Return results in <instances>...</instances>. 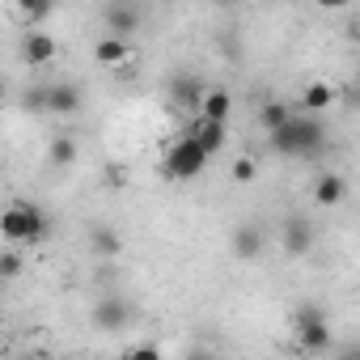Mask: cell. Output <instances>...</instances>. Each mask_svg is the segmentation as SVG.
Here are the masks:
<instances>
[{
	"label": "cell",
	"mask_w": 360,
	"mask_h": 360,
	"mask_svg": "<svg viewBox=\"0 0 360 360\" xmlns=\"http://www.w3.org/2000/svg\"><path fill=\"white\" fill-rule=\"evenodd\" d=\"M263 250V229L259 225H238L233 229V255L238 259H255Z\"/></svg>",
	"instance_id": "e0dca14e"
},
{
	"label": "cell",
	"mask_w": 360,
	"mask_h": 360,
	"mask_svg": "<svg viewBox=\"0 0 360 360\" xmlns=\"http://www.w3.org/2000/svg\"><path fill=\"white\" fill-rule=\"evenodd\" d=\"M22 360H43V356H22Z\"/></svg>",
	"instance_id": "d4e9b609"
},
{
	"label": "cell",
	"mask_w": 360,
	"mask_h": 360,
	"mask_svg": "<svg viewBox=\"0 0 360 360\" xmlns=\"http://www.w3.org/2000/svg\"><path fill=\"white\" fill-rule=\"evenodd\" d=\"M127 318H131V309H127L123 301H115V297H106V301L94 305V322H98L102 330H123Z\"/></svg>",
	"instance_id": "5bb4252c"
},
{
	"label": "cell",
	"mask_w": 360,
	"mask_h": 360,
	"mask_svg": "<svg viewBox=\"0 0 360 360\" xmlns=\"http://www.w3.org/2000/svg\"><path fill=\"white\" fill-rule=\"evenodd\" d=\"M195 360H212V356H195Z\"/></svg>",
	"instance_id": "4316f807"
},
{
	"label": "cell",
	"mask_w": 360,
	"mask_h": 360,
	"mask_svg": "<svg viewBox=\"0 0 360 360\" xmlns=\"http://www.w3.org/2000/svg\"><path fill=\"white\" fill-rule=\"evenodd\" d=\"M356 39H360V18H356Z\"/></svg>",
	"instance_id": "484cf974"
},
{
	"label": "cell",
	"mask_w": 360,
	"mask_h": 360,
	"mask_svg": "<svg viewBox=\"0 0 360 360\" xmlns=\"http://www.w3.org/2000/svg\"><path fill=\"white\" fill-rule=\"evenodd\" d=\"M183 136H191V140H195V144H200L208 157H217V153L225 148V140H229L225 123H208V119H200V115L187 123V131H183Z\"/></svg>",
	"instance_id": "52a82bcc"
},
{
	"label": "cell",
	"mask_w": 360,
	"mask_h": 360,
	"mask_svg": "<svg viewBox=\"0 0 360 360\" xmlns=\"http://www.w3.org/2000/svg\"><path fill=\"white\" fill-rule=\"evenodd\" d=\"M94 60H98L102 68H123V64L131 60V43H127V39H110V34H106V39L94 47Z\"/></svg>",
	"instance_id": "7c38bea8"
},
{
	"label": "cell",
	"mask_w": 360,
	"mask_h": 360,
	"mask_svg": "<svg viewBox=\"0 0 360 360\" xmlns=\"http://www.w3.org/2000/svg\"><path fill=\"white\" fill-rule=\"evenodd\" d=\"M89 250H94L98 259H115V255L123 250V242H119L115 229H94V233H89Z\"/></svg>",
	"instance_id": "d6986e66"
},
{
	"label": "cell",
	"mask_w": 360,
	"mask_h": 360,
	"mask_svg": "<svg viewBox=\"0 0 360 360\" xmlns=\"http://www.w3.org/2000/svg\"><path fill=\"white\" fill-rule=\"evenodd\" d=\"M271 140V148L280 153V157H309V153H318L322 148V140H326V127L314 119V115H292V123L288 127H280L276 136H267Z\"/></svg>",
	"instance_id": "7a4b0ae2"
},
{
	"label": "cell",
	"mask_w": 360,
	"mask_h": 360,
	"mask_svg": "<svg viewBox=\"0 0 360 360\" xmlns=\"http://www.w3.org/2000/svg\"><path fill=\"white\" fill-rule=\"evenodd\" d=\"M47 110L51 115H60V119H68V115H77L81 110V85H51V94H47Z\"/></svg>",
	"instance_id": "8fae6325"
},
{
	"label": "cell",
	"mask_w": 360,
	"mask_h": 360,
	"mask_svg": "<svg viewBox=\"0 0 360 360\" xmlns=\"http://www.w3.org/2000/svg\"><path fill=\"white\" fill-rule=\"evenodd\" d=\"M208 161H212V157H208L191 136H178V140L169 144L165 161H161V174H165V178H174V183H187V178L204 174V165H208Z\"/></svg>",
	"instance_id": "3957f363"
},
{
	"label": "cell",
	"mask_w": 360,
	"mask_h": 360,
	"mask_svg": "<svg viewBox=\"0 0 360 360\" xmlns=\"http://www.w3.org/2000/svg\"><path fill=\"white\" fill-rule=\"evenodd\" d=\"M330 343L335 339H330V326H326L322 309L318 305H301L297 309V347L318 356V352H330Z\"/></svg>",
	"instance_id": "277c9868"
},
{
	"label": "cell",
	"mask_w": 360,
	"mask_h": 360,
	"mask_svg": "<svg viewBox=\"0 0 360 360\" xmlns=\"http://www.w3.org/2000/svg\"><path fill=\"white\" fill-rule=\"evenodd\" d=\"M0 276H5V280L22 276V250L18 246H5V255H0Z\"/></svg>",
	"instance_id": "44dd1931"
},
{
	"label": "cell",
	"mask_w": 360,
	"mask_h": 360,
	"mask_svg": "<svg viewBox=\"0 0 360 360\" xmlns=\"http://www.w3.org/2000/svg\"><path fill=\"white\" fill-rule=\"evenodd\" d=\"M229 174H233V183H255V174H259V161H255V157H238Z\"/></svg>",
	"instance_id": "7402d4cb"
},
{
	"label": "cell",
	"mask_w": 360,
	"mask_h": 360,
	"mask_svg": "<svg viewBox=\"0 0 360 360\" xmlns=\"http://www.w3.org/2000/svg\"><path fill=\"white\" fill-rule=\"evenodd\" d=\"M335 360H360V347H343V352H339Z\"/></svg>",
	"instance_id": "cb8c5ba5"
},
{
	"label": "cell",
	"mask_w": 360,
	"mask_h": 360,
	"mask_svg": "<svg viewBox=\"0 0 360 360\" xmlns=\"http://www.w3.org/2000/svg\"><path fill=\"white\" fill-rule=\"evenodd\" d=\"M56 39L51 34H43V30H26V39H22V60L26 64H34V68H43V64H51L56 60Z\"/></svg>",
	"instance_id": "ba28073f"
},
{
	"label": "cell",
	"mask_w": 360,
	"mask_h": 360,
	"mask_svg": "<svg viewBox=\"0 0 360 360\" xmlns=\"http://www.w3.org/2000/svg\"><path fill=\"white\" fill-rule=\"evenodd\" d=\"M123 360H161V352H157L153 343H140V347H131Z\"/></svg>",
	"instance_id": "603a6c76"
},
{
	"label": "cell",
	"mask_w": 360,
	"mask_h": 360,
	"mask_svg": "<svg viewBox=\"0 0 360 360\" xmlns=\"http://www.w3.org/2000/svg\"><path fill=\"white\" fill-rule=\"evenodd\" d=\"M18 18H22L30 30H39V22L51 18V5H47V0H39V5H18Z\"/></svg>",
	"instance_id": "ffe728a7"
},
{
	"label": "cell",
	"mask_w": 360,
	"mask_h": 360,
	"mask_svg": "<svg viewBox=\"0 0 360 360\" xmlns=\"http://www.w3.org/2000/svg\"><path fill=\"white\" fill-rule=\"evenodd\" d=\"M343 195H347V183H343L335 169L314 178V204L318 208H335V204H343Z\"/></svg>",
	"instance_id": "30bf717a"
},
{
	"label": "cell",
	"mask_w": 360,
	"mask_h": 360,
	"mask_svg": "<svg viewBox=\"0 0 360 360\" xmlns=\"http://www.w3.org/2000/svg\"><path fill=\"white\" fill-rule=\"evenodd\" d=\"M259 123L267 127V136H276L280 127H288V123H292V110H288V102H280V98L263 102V106H259Z\"/></svg>",
	"instance_id": "2e32d148"
},
{
	"label": "cell",
	"mask_w": 360,
	"mask_h": 360,
	"mask_svg": "<svg viewBox=\"0 0 360 360\" xmlns=\"http://www.w3.org/2000/svg\"><path fill=\"white\" fill-rule=\"evenodd\" d=\"M0 233H5V246H34V242H47L51 221L39 204H9L5 217H0Z\"/></svg>",
	"instance_id": "6da1fadb"
},
{
	"label": "cell",
	"mask_w": 360,
	"mask_h": 360,
	"mask_svg": "<svg viewBox=\"0 0 360 360\" xmlns=\"http://www.w3.org/2000/svg\"><path fill=\"white\" fill-rule=\"evenodd\" d=\"M102 22H106V34H110V39H127V34H136V30H140L144 9L115 0V5H106V9H102Z\"/></svg>",
	"instance_id": "5b68a950"
},
{
	"label": "cell",
	"mask_w": 360,
	"mask_h": 360,
	"mask_svg": "<svg viewBox=\"0 0 360 360\" xmlns=\"http://www.w3.org/2000/svg\"><path fill=\"white\" fill-rule=\"evenodd\" d=\"M204 94H208V89H204L200 77H187V72H183V77H174V81H169V102H174L178 110H195V115H200Z\"/></svg>",
	"instance_id": "8992f818"
},
{
	"label": "cell",
	"mask_w": 360,
	"mask_h": 360,
	"mask_svg": "<svg viewBox=\"0 0 360 360\" xmlns=\"http://www.w3.org/2000/svg\"><path fill=\"white\" fill-rule=\"evenodd\" d=\"M330 106H335V89H330L326 81H309V85L301 89V110H305V115L318 119V115L330 110Z\"/></svg>",
	"instance_id": "4fadbf2b"
},
{
	"label": "cell",
	"mask_w": 360,
	"mask_h": 360,
	"mask_svg": "<svg viewBox=\"0 0 360 360\" xmlns=\"http://www.w3.org/2000/svg\"><path fill=\"white\" fill-rule=\"evenodd\" d=\"M229 115H233V94H229V89H208V94H204V106H200V119L225 123Z\"/></svg>",
	"instance_id": "9a60e30c"
},
{
	"label": "cell",
	"mask_w": 360,
	"mask_h": 360,
	"mask_svg": "<svg viewBox=\"0 0 360 360\" xmlns=\"http://www.w3.org/2000/svg\"><path fill=\"white\" fill-rule=\"evenodd\" d=\"M77 153H81V148H77V140H72V136H56V140H51V148H47V157H51V165H56V169H68V165L77 161Z\"/></svg>",
	"instance_id": "ac0fdd59"
},
{
	"label": "cell",
	"mask_w": 360,
	"mask_h": 360,
	"mask_svg": "<svg viewBox=\"0 0 360 360\" xmlns=\"http://www.w3.org/2000/svg\"><path fill=\"white\" fill-rule=\"evenodd\" d=\"M280 246H284L288 255H305V250L314 246V225H309L305 217H288L284 229H280Z\"/></svg>",
	"instance_id": "9c48e42d"
}]
</instances>
